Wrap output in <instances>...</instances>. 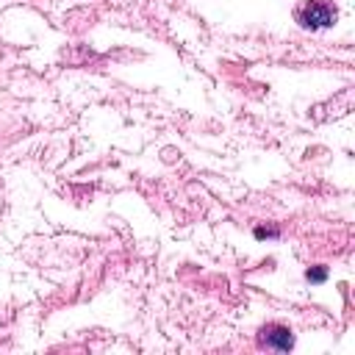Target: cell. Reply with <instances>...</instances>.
<instances>
[{"label":"cell","instance_id":"obj_1","mask_svg":"<svg viewBox=\"0 0 355 355\" xmlns=\"http://www.w3.org/2000/svg\"><path fill=\"white\" fill-rule=\"evenodd\" d=\"M297 22L308 31H319V28H330L336 22V8H330L322 0H308L300 11H297Z\"/></svg>","mask_w":355,"mask_h":355},{"label":"cell","instance_id":"obj_2","mask_svg":"<svg viewBox=\"0 0 355 355\" xmlns=\"http://www.w3.org/2000/svg\"><path fill=\"white\" fill-rule=\"evenodd\" d=\"M258 344H261V347H266V349L288 352V349L294 347V336H291V330H288V327H283V324H269V327H263V330H261Z\"/></svg>","mask_w":355,"mask_h":355},{"label":"cell","instance_id":"obj_3","mask_svg":"<svg viewBox=\"0 0 355 355\" xmlns=\"http://www.w3.org/2000/svg\"><path fill=\"white\" fill-rule=\"evenodd\" d=\"M305 277H308L311 283H324V280H327V266H311V269L305 272Z\"/></svg>","mask_w":355,"mask_h":355},{"label":"cell","instance_id":"obj_4","mask_svg":"<svg viewBox=\"0 0 355 355\" xmlns=\"http://www.w3.org/2000/svg\"><path fill=\"white\" fill-rule=\"evenodd\" d=\"M280 230L277 227H255V239H277Z\"/></svg>","mask_w":355,"mask_h":355}]
</instances>
